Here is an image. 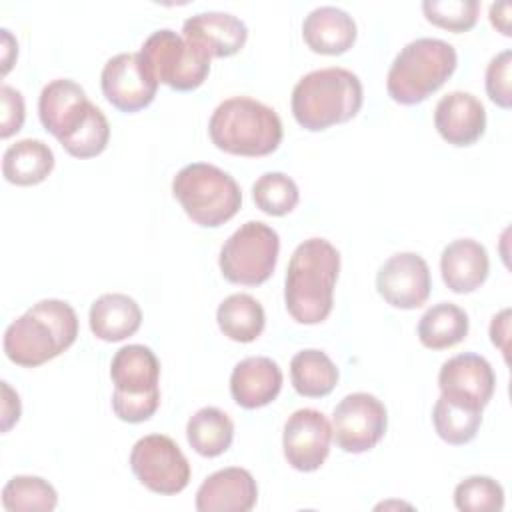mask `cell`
<instances>
[{
  "instance_id": "obj_9",
  "label": "cell",
  "mask_w": 512,
  "mask_h": 512,
  "mask_svg": "<svg viewBox=\"0 0 512 512\" xmlns=\"http://www.w3.org/2000/svg\"><path fill=\"white\" fill-rule=\"evenodd\" d=\"M130 468L140 484L164 496L182 492L190 482V462L180 446L164 434L140 438L130 452Z\"/></svg>"
},
{
  "instance_id": "obj_3",
  "label": "cell",
  "mask_w": 512,
  "mask_h": 512,
  "mask_svg": "<svg viewBox=\"0 0 512 512\" xmlns=\"http://www.w3.org/2000/svg\"><path fill=\"white\" fill-rule=\"evenodd\" d=\"M364 102L360 78L346 68L330 66L304 74L292 90L294 120L310 132L352 120Z\"/></svg>"
},
{
  "instance_id": "obj_6",
  "label": "cell",
  "mask_w": 512,
  "mask_h": 512,
  "mask_svg": "<svg viewBox=\"0 0 512 512\" xmlns=\"http://www.w3.org/2000/svg\"><path fill=\"white\" fill-rule=\"evenodd\" d=\"M172 194L186 216L204 228H218L234 218L242 204L238 182L222 168L192 162L180 168L172 180Z\"/></svg>"
},
{
  "instance_id": "obj_40",
  "label": "cell",
  "mask_w": 512,
  "mask_h": 512,
  "mask_svg": "<svg viewBox=\"0 0 512 512\" xmlns=\"http://www.w3.org/2000/svg\"><path fill=\"white\" fill-rule=\"evenodd\" d=\"M2 32V72L6 74L10 68H12V62H14V58L18 56V44H16V40L12 38V34H10V30L8 28H2L0 30Z\"/></svg>"
},
{
  "instance_id": "obj_7",
  "label": "cell",
  "mask_w": 512,
  "mask_h": 512,
  "mask_svg": "<svg viewBox=\"0 0 512 512\" xmlns=\"http://www.w3.org/2000/svg\"><path fill=\"white\" fill-rule=\"evenodd\" d=\"M140 56L158 84H166L178 92H190L202 86L212 60L206 50L170 28L154 30L144 40Z\"/></svg>"
},
{
  "instance_id": "obj_20",
  "label": "cell",
  "mask_w": 512,
  "mask_h": 512,
  "mask_svg": "<svg viewBox=\"0 0 512 512\" xmlns=\"http://www.w3.org/2000/svg\"><path fill=\"white\" fill-rule=\"evenodd\" d=\"M114 384L112 396H154L160 394V362L144 344L122 346L110 364Z\"/></svg>"
},
{
  "instance_id": "obj_25",
  "label": "cell",
  "mask_w": 512,
  "mask_h": 512,
  "mask_svg": "<svg viewBox=\"0 0 512 512\" xmlns=\"http://www.w3.org/2000/svg\"><path fill=\"white\" fill-rule=\"evenodd\" d=\"M470 328L468 314L452 304L438 302L428 308L418 322V340L430 350H446L460 344Z\"/></svg>"
},
{
  "instance_id": "obj_35",
  "label": "cell",
  "mask_w": 512,
  "mask_h": 512,
  "mask_svg": "<svg viewBox=\"0 0 512 512\" xmlns=\"http://www.w3.org/2000/svg\"><path fill=\"white\" fill-rule=\"evenodd\" d=\"M510 60H512V52L506 48L500 54H496L486 66V92H488V98L500 108H510L512 104Z\"/></svg>"
},
{
  "instance_id": "obj_27",
  "label": "cell",
  "mask_w": 512,
  "mask_h": 512,
  "mask_svg": "<svg viewBox=\"0 0 512 512\" xmlns=\"http://www.w3.org/2000/svg\"><path fill=\"white\" fill-rule=\"evenodd\" d=\"M432 424L444 442L462 446L476 438L482 424V408L466 400L440 394L432 410Z\"/></svg>"
},
{
  "instance_id": "obj_23",
  "label": "cell",
  "mask_w": 512,
  "mask_h": 512,
  "mask_svg": "<svg viewBox=\"0 0 512 512\" xmlns=\"http://www.w3.org/2000/svg\"><path fill=\"white\" fill-rule=\"evenodd\" d=\"M88 320L96 338L104 342H120L138 332L142 324V310L132 296L110 292L92 302Z\"/></svg>"
},
{
  "instance_id": "obj_29",
  "label": "cell",
  "mask_w": 512,
  "mask_h": 512,
  "mask_svg": "<svg viewBox=\"0 0 512 512\" xmlns=\"http://www.w3.org/2000/svg\"><path fill=\"white\" fill-rule=\"evenodd\" d=\"M216 320L222 334L234 342H254L264 326L266 314L262 304L250 294H230L216 310Z\"/></svg>"
},
{
  "instance_id": "obj_5",
  "label": "cell",
  "mask_w": 512,
  "mask_h": 512,
  "mask_svg": "<svg viewBox=\"0 0 512 512\" xmlns=\"http://www.w3.org/2000/svg\"><path fill=\"white\" fill-rule=\"evenodd\" d=\"M456 48L440 38H416L392 60L386 76L388 96L404 106L424 102L456 70Z\"/></svg>"
},
{
  "instance_id": "obj_22",
  "label": "cell",
  "mask_w": 512,
  "mask_h": 512,
  "mask_svg": "<svg viewBox=\"0 0 512 512\" xmlns=\"http://www.w3.org/2000/svg\"><path fill=\"white\" fill-rule=\"evenodd\" d=\"M354 18L338 6H318L302 22V38L316 54H344L356 42Z\"/></svg>"
},
{
  "instance_id": "obj_16",
  "label": "cell",
  "mask_w": 512,
  "mask_h": 512,
  "mask_svg": "<svg viewBox=\"0 0 512 512\" xmlns=\"http://www.w3.org/2000/svg\"><path fill=\"white\" fill-rule=\"evenodd\" d=\"M258 486L254 476L238 466L210 474L196 492L198 512H248L256 506Z\"/></svg>"
},
{
  "instance_id": "obj_32",
  "label": "cell",
  "mask_w": 512,
  "mask_h": 512,
  "mask_svg": "<svg viewBox=\"0 0 512 512\" xmlns=\"http://www.w3.org/2000/svg\"><path fill=\"white\" fill-rule=\"evenodd\" d=\"M454 504L462 512H500L504 488L490 476H468L456 486Z\"/></svg>"
},
{
  "instance_id": "obj_18",
  "label": "cell",
  "mask_w": 512,
  "mask_h": 512,
  "mask_svg": "<svg viewBox=\"0 0 512 512\" xmlns=\"http://www.w3.org/2000/svg\"><path fill=\"white\" fill-rule=\"evenodd\" d=\"M182 36L198 44L210 58H228L240 52L248 38L246 24L230 12H198L184 20Z\"/></svg>"
},
{
  "instance_id": "obj_36",
  "label": "cell",
  "mask_w": 512,
  "mask_h": 512,
  "mask_svg": "<svg viewBox=\"0 0 512 512\" xmlns=\"http://www.w3.org/2000/svg\"><path fill=\"white\" fill-rule=\"evenodd\" d=\"M0 100H2V122H0V136L10 138L12 134L22 130L24 118H26V108H24V98L22 92L2 84L0 88Z\"/></svg>"
},
{
  "instance_id": "obj_17",
  "label": "cell",
  "mask_w": 512,
  "mask_h": 512,
  "mask_svg": "<svg viewBox=\"0 0 512 512\" xmlns=\"http://www.w3.org/2000/svg\"><path fill=\"white\" fill-rule=\"evenodd\" d=\"M434 126L448 144L472 146L486 130L484 104L470 92H448L434 108Z\"/></svg>"
},
{
  "instance_id": "obj_12",
  "label": "cell",
  "mask_w": 512,
  "mask_h": 512,
  "mask_svg": "<svg viewBox=\"0 0 512 512\" xmlns=\"http://www.w3.org/2000/svg\"><path fill=\"white\" fill-rule=\"evenodd\" d=\"M332 426L320 410L300 408L284 424L282 448L286 462L298 472L318 470L330 454Z\"/></svg>"
},
{
  "instance_id": "obj_26",
  "label": "cell",
  "mask_w": 512,
  "mask_h": 512,
  "mask_svg": "<svg viewBox=\"0 0 512 512\" xmlns=\"http://www.w3.org/2000/svg\"><path fill=\"white\" fill-rule=\"evenodd\" d=\"M292 386L300 396L322 398L328 396L340 378L336 364L322 350H300L290 360Z\"/></svg>"
},
{
  "instance_id": "obj_11",
  "label": "cell",
  "mask_w": 512,
  "mask_h": 512,
  "mask_svg": "<svg viewBox=\"0 0 512 512\" xmlns=\"http://www.w3.org/2000/svg\"><path fill=\"white\" fill-rule=\"evenodd\" d=\"M104 98L120 112H138L152 104L158 82L142 62L140 52H120L106 60L100 74Z\"/></svg>"
},
{
  "instance_id": "obj_30",
  "label": "cell",
  "mask_w": 512,
  "mask_h": 512,
  "mask_svg": "<svg viewBox=\"0 0 512 512\" xmlns=\"http://www.w3.org/2000/svg\"><path fill=\"white\" fill-rule=\"evenodd\" d=\"M58 504L54 486L40 476H14L2 488V506L8 512L44 510L50 512Z\"/></svg>"
},
{
  "instance_id": "obj_15",
  "label": "cell",
  "mask_w": 512,
  "mask_h": 512,
  "mask_svg": "<svg viewBox=\"0 0 512 512\" xmlns=\"http://www.w3.org/2000/svg\"><path fill=\"white\" fill-rule=\"evenodd\" d=\"M438 386L442 394L466 400L484 410L494 394L496 376L484 356L464 352L442 364L438 372Z\"/></svg>"
},
{
  "instance_id": "obj_34",
  "label": "cell",
  "mask_w": 512,
  "mask_h": 512,
  "mask_svg": "<svg viewBox=\"0 0 512 512\" xmlns=\"http://www.w3.org/2000/svg\"><path fill=\"white\" fill-rule=\"evenodd\" d=\"M422 12L428 22L450 32H466L476 26L478 0H424Z\"/></svg>"
},
{
  "instance_id": "obj_21",
  "label": "cell",
  "mask_w": 512,
  "mask_h": 512,
  "mask_svg": "<svg viewBox=\"0 0 512 512\" xmlns=\"http://www.w3.org/2000/svg\"><path fill=\"white\" fill-rule=\"evenodd\" d=\"M488 270V252L474 238H458L442 250V280L456 294H468L480 288L488 278Z\"/></svg>"
},
{
  "instance_id": "obj_37",
  "label": "cell",
  "mask_w": 512,
  "mask_h": 512,
  "mask_svg": "<svg viewBox=\"0 0 512 512\" xmlns=\"http://www.w3.org/2000/svg\"><path fill=\"white\" fill-rule=\"evenodd\" d=\"M2 432H8L20 420V398L10 388L8 382H2Z\"/></svg>"
},
{
  "instance_id": "obj_10",
  "label": "cell",
  "mask_w": 512,
  "mask_h": 512,
  "mask_svg": "<svg viewBox=\"0 0 512 512\" xmlns=\"http://www.w3.org/2000/svg\"><path fill=\"white\" fill-rule=\"evenodd\" d=\"M388 412L382 400L368 392L344 396L332 412V438L348 454L372 450L386 434Z\"/></svg>"
},
{
  "instance_id": "obj_14",
  "label": "cell",
  "mask_w": 512,
  "mask_h": 512,
  "mask_svg": "<svg viewBox=\"0 0 512 512\" xmlns=\"http://www.w3.org/2000/svg\"><path fill=\"white\" fill-rule=\"evenodd\" d=\"M92 106L80 84L70 78H56L40 92L38 116L46 132L62 142L86 122Z\"/></svg>"
},
{
  "instance_id": "obj_38",
  "label": "cell",
  "mask_w": 512,
  "mask_h": 512,
  "mask_svg": "<svg viewBox=\"0 0 512 512\" xmlns=\"http://www.w3.org/2000/svg\"><path fill=\"white\" fill-rule=\"evenodd\" d=\"M510 310L504 308L500 314H496L492 318V324H490V338H492V344L498 346L504 356H508V326H510Z\"/></svg>"
},
{
  "instance_id": "obj_24",
  "label": "cell",
  "mask_w": 512,
  "mask_h": 512,
  "mask_svg": "<svg viewBox=\"0 0 512 512\" xmlns=\"http://www.w3.org/2000/svg\"><path fill=\"white\" fill-rule=\"evenodd\" d=\"M54 168L52 148L38 138L10 144L2 156V174L10 184L34 186L48 178Z\"/></svg>"
},
{
  "instance_id": "obj_13",
  "label": "cell",
  "mask_w": 512,
  "mask_h": 512,
  "mask_svg": "<svg viewBox=\"0 0 512 512\" xmlns=\"http://www.w3.org/2000/svg\"><path fill=\"white\" fill-rule=\"evenodd\" d=\"M432 288L430 268L416 252H398L390 256L376 274V290L386 304L400 310L420 308Z\"/></svg>"
},
{
  "instance_id": "obj_33",
  "label": "cell",
  "mask_w": 512,
  "mask_h": 512,
  "mask_svg": "<svg viewBox=\"0 0 512 512\" xmlns=\"http://www.w3.org/2000/svg\"><path fill=\"white\" fill-rule=\"evenodd\" d=\"M110 140V124L104 112L94 104L86 122L66 140H62V148L74 158H94L102 154Z\"/></svg>"
},
{
  "instance_id": "obj_31",
  "label": "cell",
  "mask_w": 512,
  "mask_h": 512,
  "mask_svg": "<svg viewBox=\"0 0 512 512\" xmlns=\"http://www.w3.org/2000/svg\"><path fill=\"white\" fill-rule=\"evenodd\" d=\"M252 200L268 216H286L296 208L300 192L296 182L284 172H266L254 182Z\"/></svg>"
},
{
  "instance_id": "obj_1",
  "label": "cell",
  "mask_w": 512,
  "mask_h": 512,
  "mask_svg": "<svg viewBox=\"0 0 512 512\" xmlns=\"http://www.w3.org/2000/svg\"><path fill=\"white\" fill-rule=\"evenodd\" d=\"M340 252L326 238H308L290 256L284 280V304L300 324L324 322L334 306Z\"/></svg>"
},
{
  "instance_id": "obj_4",
  "label": "cell",
  "mask_w": 512,
  "mask_h": 512,
  "mask_svg": "<svg viewBox=\"0 0 512 512\" xmlns=\"http://www.w3.org/2000/svg\"><path fill=\"white\" fill-rule=\"evenodd\" d=\"M212 144L234 156H268L282 142V120L274 108L234 96L216 106L208 122Z\"/></svg>"
},
{
  "instance_id": "obj_28",
  "label": "cell",
  "mask_w": 512,
  "mask_h": 512,
  "mask_svg": "<svg viewBox=\"0 0 512 512\" xmlns=\"http://www.w3.org/2000/svg\"><path fill=\"white\" fill-rule=\"evenodd\" d=\"M186 438L194 452L204 458H216L230 448L234 440V422L224 410L204 406L190 416L186 424Z\"/></svg>"
},
{
  "instance_id": "obj_2",
  "label": "cell",
  "mask_w": 512,
  "mask_h": 512,
  "mask_svg": "<svg viewBox=\"0 0 512 512\" xmlns=\"http://www.w3.org/2000/svg\"><path fill=\"white\" fill-rule=\"evenodd\" d=\"M76 336L74 308L64 300L44 298L10 322L4 332V354L18 366L36 368L68 350Z\"/></svg>"
},
{
  "instance_id": "obj_8",
  "label": "cell",
  "mask_w": 512,
  "mask_h": 512,
  "mask_svg": "<svg viewBox=\"0 0 512 512\" xmlns=\"http://www.w3.org/2000/svg\"><path fill=\"white\" fill-rule=\"evenodd\" d=\"M278 252V232L260 220H248L224 242L218 266L228 282L258 286L272 276Z\"/></svg>"
},
{
  "instance_id": "obj_19",
  "label": "cell",
  "mask_w": 512,
  "mask_h": 512,
  "mask_svg": "<svg viewBox=\"0 0 512 512\" xmlns=\"http://www.w3.org/2000/svg\"><path fill=\"white\" fill-rule=\"evenodd\" d=\"M282 370L268 356H248L230 374V394L246 410L274 402L282 390Z\"/></svg>"
},
{
  "instance_id": "obj_39",
  "label": "cell",
  "mask_w": 512,
  "mask_h": 512,
  "mask_svg": "<svg viewBox=\"0 0 512 512\" xmlns=\"http://www.w3.org/2000/svg\"><path fill=\"white\" fill-rule=\"evenodd\" d=\"M490 22L494 28H498L504 36H510V4L508 2H496L490 6Z\"/></svg>"
}]
</instances>
